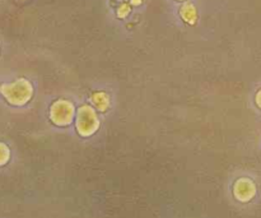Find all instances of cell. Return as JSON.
Listing matches in <instances>:
<instances>
[{"label": "cell", "instance_id": "cell-1", "mask_svg": "<svg viewBox=\"0 0 261 218\" xmlns=\"http://www.w3.org/2000/svg\"><path fill=\"white\" fill-rule=\"evenodd\" d=\"M0 93L8 104L13 106H23L32 99L33 87L27 79L19 78L12 83L2 84Z\"/></svg>", "mask_w": 261, "mask_h": 218}, {"label": "cell", "instance_id": "cell-2", "mask_svg": "<svg viewBox=\"0 0 261 218\" xmlns=\"http://www.w3.org/2000/svg\"><path fill=\"white\" fill-rule=\"evenodd\" d=\"M99 127V120L96 111L89 105H84L78 110L76 115V130L82 137L94 134Z\"/></svg>", "mask_w": 261, "mask_h": 218}, {"label": "cell", "instance_id": "cell-3", "mask_svg": "<svg viewBox=\"0 0 261 218\" xmlns=\"http://www.w3.org/2000/svg\"><path fill=\"white\" fill-rule=\"evenodd\" d=\"M50 117L54 124L59 127H66L73 122L74 106L66 100H59L54 102L50 109Z\"/></svg>", "mask_w": 261, "mask_h": 218}, {"label": "cell", "instance_id": "cell-4", "mask_svg": "<svg viewBox=\"0 0 261 218\" xmlns=\"http://www.w3.org/2000/svg\"><path fill=\"white\" fill-rule=\"evenodd\" d=\"M233 194L237 201L240 202H250L256 194V186L254 181L247 178L239 179L233 186Z\"/></svg>", "mask_w": 261, "mask_h": 218}, {"label": "cell", "instance_id": "cell-5", "mask_svg": "<svg viewBox=\"0 0 261 218\" xmlns=\"http://www.w3.org/2000/svg\"><path fill=\"white\" fill-rule=\"evenodd\" d=\"M92 102H93L94 106L97 107L101 111H105V110L109 109L110 106V101H109V96H107L105 92H97L92 96Z\"/></svg>", "mask_w": 261, "mask_h": 218}, {"label": "cell", "instance_id": "cell-6", "mask_svg": "<svg viewBox=\"0 0 261 218\" xmlns=\"http://www.w3.org/2000/svg\"><path fill=\"white\" fill-rule=\"evenodd\" d=\"M181 17L186 20L190 25H194L198 18V14H196V9L194 8L193 4H185L182 8H181Z\"/></svg>", "mask_w": 261, "mask_h": 218}, {"label": "cell", "instance_id": "cell-7", "mask_svg": "<svg viewBox=\"0 0 261 218\" xmlns=\"http://www.w3.org/2000/svg\"><path fill=\"white\" fill-rule=\"evenodd\" d=\"M10 157V151L4 143H0V166L5 165L9 161Z\"/></svg>", "mask_w": 261, "mask_h": 218}, {"label": "cell", "instance_id": "cell-8", "mask_svg": "<svg viewBox=\"0 0 261 218\" xmlns=\"http://www.w3.org/2000/svg\"><path fill=\"white\" fill-rule=\"evenodd\" d=\"M129 10H130V8L127 7V5H121V7L119 8V10H117V13H119V17H121V18H124L125 15H127L129 14Z\"/></svg>", "mask_w": 261, "mask_h": 218}, {"label": "cell", "instance_id": "cell-9", "mask_svg": "<svg viewBox=\"0 0 261 218\" xmlns=\"http://www.w3.org/2000/svg\"><path fill=\"white\" fill-rule=\"evenodd\" d=\"M255 100H256V105L261 109V89L256 93V99Z\"/></svg>", "mask_w": 261, "mask_h": 218}]
</instances>
